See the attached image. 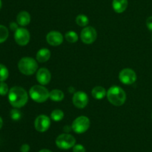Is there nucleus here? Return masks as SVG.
Returning a JSON list of instances; mask_svg holds the SVG:
<instances>
[{"label":"nucleus","mask_w":152,"mask_h":152,"mask_svg":"<svg viewBox=\"0 0 152 152\" xmlns=\"http://www.w3.org/2000/svg\"><path fill=\"white\" fill-rule=\"evenodd\" d=\"M16 21L21 26H26L31 22V15L28 12L25 10L19 12L16 16Z\"/></svg>","instance_id":"obj_14"},{"label":"nucleus","mask_w":152,"mask_h":152,"mask_svg":"<svg viewBox=\"0 0 152 152\" xmlns=\"http://www.w3.org/2000/svg\"><path fill=\"white\" fill-rule=\"evenodd\" d=\"M10 117L13 120L18 121L22 117V113H21L20 110H18V108L13 109V110H10Z\"/></svg>","instance_id":"obj_24"},{"label":"nucleus","mask_w":152,"mask_h":152,"mask_svg":"<svg viewBox=\"0 0 152 152\" xmlns=\"http://www.w3.org/2000/svg\"><path fill=\"white\" fill-rule=\"evenodd\" d=\"M97 33L94 28L92 26H86L80 33V38L86 44H91L96 40Z\"/></svg>","instance_id":"obj_7"},{"label":"nucleus","mask_w":152,"mask_h":152,"mask_svg":"<svg viewBox=\"0 0 152 152\" xmlns=\"http://www.w3.org/2000/svg\"><path fill=\"white\" fill-rule=\"evenodd\" d=\"M18 68L20 72L25 75H34L38 69V64L34 58L31 57L22 58L18 63Z\"/></svg>","instance_id":"obj_3"},{"label":"nucleus","mask_w":152,"mask_h":152,"mask_svg":"<svg viewBox=\"0 0 152 152\" xmlns=\"http://www.w3.org/2000/svg\"><path fill=\"white\" fill-rule=\"evenodd\" d=\"M29 95L31 99L37 103L45 102L50 95V92L42 85H34L30 89Z\"/></svg>","instance_id":"obj_4"},{"label":"nucleus","mask_w":152,"mask_h":152,"mask_svg":"<svg viewBox=\"0 0 152 152\" xmlns=\"http://www.w3.org/2000/svg\"><path fill=\"white\" fill-rule=\"evenodd\" d=\"M92 96L97 100H101L105 98L107 95V92L103 86H96L93 88L91 91Z\"/></svg>","instance_id":"obj_17"},{"label":"nucleus","mask_w":152,"mask_h":152,"mask_svg":"<svg viewBox=\"0 0 152 152\" xmlns=\"http://www.w3.org/2000/svg\"><path fill=\"white\" fill-rule=\"evenodd\" d=\"M71 128H71V127H69V126H68V125H66V126H65L64 127V131H65V132H69V131L70 130H71Z\"/></svg>","instance_id":"obj_30"},{"label":"nucleus","mask_w":152,"mask_h":152,"mask_svg":"<svg viewBox=\"0 0 152 152\" xmlns=\"http://www.w3.org/2000/svg\"><path fill=\"white\" fill-rule=\"evenodd\" d=\"M151 40H152V37H151Z\"/></svg>","instance_id":"obj_35"},{"label":"nucleus","mask_w":152,"mask_h":152,"mask_svg":"<svg viewBox=\"0 0 152 152\" xmlns=\"http://www.w3.org/2000/svg\"><path fill=\"white\" fill-rule=\"evenodd\" d=\"M39 152H52L50 150H48V149H42V150H40Z\"/></svg>","instance_id":"obj_31"},{"label":"nucleus","mask_w":152,"mask_h":152,"mask_svg":"<svg viewBox=\"0 0 152 152\" xmlns=\"http://www.w3.org/2000/svg\"><path fill=\"white\" fill-rule=\"evenodd\" d=\"M90 127V120L87 116H80L73 122L71 128L77 134H83L88 130Z\"/></svg>","instance_id":"obj_6"},{"label":"nucleus","mask_w":152,"mask_h":152,"mask_svg":"<svg viewBox=\"0 0 152 152\" xmlns=\"http://www.w3.org/2000/svg\"><path fill=\"white\" fill-rule=\"evenodd\" d=\"M9 75V72L7 67L0 63V82H4L7 80Z\"/></svg>","instance_id":"obj_23"},{"label":"nucleus","mask_w":152,"mask_h":152,"mask_svg":"<svg viewBox=\"0 0 152 152\" xmlns=\"http://www.w3.org/2000/svg\"><path fill=\"white\" fill-rule=\"evenodd\" d=\"M68 91H69V92H74V88L72 87V86H71V87L68 88Z\"/></svg>","instance_id":"obj_32"},{"label":"nucleus","mask_w":152,"mask_h":152,"mask_svg":"<svg viewBox=\"0 0 152 152\" xmlns=\"http://www.w3.org/2000/svg\"><path fill=\"white\" fill-rule=\"evenodd\" d=\"M88 103V96L83 91L74 92L73 96V104L76 107L80 109L85 108Z\"/></svg>","instance_id":"obj_11"},{"label":"nucleus","mask_w":152,"mask_h":152,"mask_svg":"<svg viewBox=\"0 0 152 152\" xmlns=\"http://www.w3.org/2000/svg\"><path fill=\"white\" fill-rule=\"evenodd\" d=\"M9 92L8 86L4 82H0V95H5Z\"/></svg>","instance_id":"obj_25"},{"label":"nucleus","mask_w":152,"mask_h":152,"mask_svg":"<svg viewBox=\"0 0 152 152\" xmlns=\"http://www.w3.org/2000/svg\"><path fill=\"white\" fill-rule=\"evenodd\" d=\"M107 98L114 106H121L126 102V92L118 86H112L107 91Z\"/></svg>","instance_id":"obj_2"},{"label":"nucleus","mask_w":152,"mask_h":152,"mask_svg":"<svg viewBox=\"0 0 152 152\" xmlns=\"http://www.w3.org/2000/svg\"><path fill=\"white\" fill-rule=\"evenodd\" d=\"M65 38L68 43H74L78 40V35H77V33L74 31H70L65 34Z\"/></svg>","instance_id":"obj_21"},{"label":"nucleus","mask_w":152,"mask_h":152,"mask_svg":"<svg viewBox=\"0 0 152 152\" xmlns=\"http://www.w3.org/2000/svg\"><path fill=\"white\" fill-rule=\"evenodd\" d=\"M21 152H29L30 146L28 144H23L20 148Z\"/></svg>","instance_id":"obj_28"},{"label":"nucleus","mask_w":152,"mask_h":152,"mask_svg":"<svg viewBox=\"0 0 152 152\" xmlns=\"http://www.w3.org/2000/svg\"><path fill=\"white\" fill-rule=\"evenodd\" d=\"M89 19L85 14H80L76 18V23L81 27H86L88 24Z\"/></svg>","instance_id":"obj_19"},{"label":"nucleus","mask_w":152,"mask_h":152,"mask_svg":"<svg viewBox=\"0 0 152 152\" xmlns=\"http://www.w3.org/2000/svg\"><path fill=\"white\" fill-rule=\"evenodd\" d=\"M10 28L12 30V31H16V30L18 29V23H16L14 22H12L10 24Z\"/></svg>","instance_id":"obj_29"},{"label":"nucleus","mask_w":152,"mask_h":152,"mask_svg":"<svg viewBox=\"0 0 152 152\" xmlns=\"http://www.w3.org/2000/svg\"><path fill=\"white\" fill-rule=\"evenodd\" d=\"M9 36L8 29L4 25H0V43L6 41Z\"/></svg>","instance_id":"obj_22"},{"label":"nucleus","mask_w":152,"mask_h":152,"mask_svg":"<svg viewBox=\"0 0 152 152\" xmlns=\"http://www.w3.org/2000/svg\"><path fill=\"white\" fill-rule=\"evenodd\" d=\"M64 117V113L62 110L59 109H56V110H53L50 114V118L53 119L55 122H59L62 120Z\"/></svg>","instance_id":"obj_20"},{"label":"nucleus","mask_w":152,"mask_h":152,"mask_svg":"<svg viewBox=\"0 0 152 152\" xmlns=\"http://www.w3.org/2000/svg\"><path fill=\"white\" fill-rule=\"evenodd\" d=\"M112 7L116 13H123L128 7V0H113Z\"/></svg>","instance_id":"obj_15"},{"label":"nucleus","mask_w":152,"mask_h":152,"mask_svg":"<svg viewBox=\"0 0 152 152\" xmlns=\"http://www.w3.org/2000/svg\"><path fill=\"white\" fill-rule=\"evenodd\" d=\"M2 125H3V121H2V119L1 118V116H0V129L1 128Z\"/></svg>","instance_id":"obj_33"},{"label":"nucleus","mask_w":152,"mask_h":152,"mask_svg":"<svg viewBox=\"0 0 152 152\" xmlns=\"http://www.w3.org/2000/svg\"><path fill=\"white\" fill-rule=\"evenodd\" d=\"M50 51L49 49H41L37 52V60L39 63H45L47 62L50 58Z\"/></svg>","instance_id":"obj_16"},{"label":"nucleus","mask_w":152,"mask_h":152,"mask_svg":"<svg viewBox=\"0 0 152 152\" xmlns=\"http://www.w3.org/2000/svg\"><path fill=\"white\" fill-rule=\"evenodd\" d=\"M1 4H2V3H1V0H0V9H1Z\"/></svg>","instance_id":"obj_34"},{"label":"nucleus","mask_w":152,"mask_h":152,"mask_svg":"<svg viewBox=\"0 0 152 152\" xmlns=\"http://www.w3.org/2000/svg\"><path fill=\"white\" fill-rule=\"evenodd\" d=\"M37 80L41 85H47L51 80V74L46 68H40L37 72Z\"/></svg>","instance_id":"obj_13"},{"label":"nucleus","mask_w":152,"mask_h":152,"mask_svg":"<svg viewBox=\"0 0 152 152\" xmlns=\"http://www.w3.org/2000/svg\"><path fill=\"white\" fill-rule=\"evenodd\" d=\"M56 145L59 148L62 150H68L76 145V139L74 136L69 134H62L56 139Z\"/></svg>","instance_id":"obj_5"},{"label":"nucleus","mask_w":152,"mask_h":152,"mask_svg":"<svg viewBox=\"0 0 152 152\" xmlns=\"http://www.w3.org/2000/svg\"><path fill=\"white\" fill-rule=\"evenodd\" d=\"M73 152H86V148L81 144H77L73 147Z\"/></svg>","instance_id":"obj_26"},{"label":"nucleus","mask_w":152,"mask_h":152,"mask_svg":"<svg viewBox=\"0 0 152 152\" xmlns=\"http://www.w3.org/2000/svg\"><path fill=\"white\" fill-rule=\"evenodd\" d=\"M151 118H152V115H151Z\"/></svg>","instance_id":"obj_36"},{"label":"nucleus","mask_w":152,"mask_h":152,"mask_svg":"<svg viewBox=\"0 0 152 152\" xmlns=\"http://www.w3.org/2000/svg\"><path fill=\"white\" fill-rule=\"evenodd\" d=\"M119 79L124 84L130 85L137 80V74L132 69H123L119 74Z\"/></svg>","instance_id":"obj_8"},{"label":"nucleus","mask_w":152,"mask_h":152,"mask_svg":"<svg viewBox=\"0 0 152 152\" xmlns=\"http://www.w3.org/2000/svg\"><path fill=\"white\" fill-rule=\"evenodd\" d=\"M63 35L60 32L56 31H50L46 36V40L48 43L53 46H58L61 45L63 42Z\"/></svg>","instance_id":"obj_12"},{"label":"nucleus","mask_w":152,"mask_h":152,"mask_svg":"<svg viewBox=\"0 0 152 152\" xmlns=\"http://www.w3.org/2000/svg\"><path fill=\"white\" fill-rule=\"evenodd\" d=\"M8 100L10 104L15 108H21L27 104L28 94L21 86H13L9 90Z\"/></svg>","instance_id":"obj_1"},{"label":"nucleus","mask_w":152,"mask_h":152,"mask_svg":"<svg viewBox=\"0 0 152 152\" xmlns=\"http://www.w3.org/2000/svg\"><path fill=\"white\" fill-rule=\"evenodd\" d=\"M146 26L150 31H152V16H149L146 19Z\"/></svg>","instance_id":"obj_27"},{"label":"nucleus","mask_w":152,"mask_h":152,"mask_svg":"<svg viewBox=\"0 0 152 152\" xmlns=\"http://www.w3.org/2000/svg\"><path fill=\"white\" fill-rule=\"evenodd\" d=\"M31 35L30 32L24 28H19L14 34V39L16 43L21 46H26L30 41Z\"/></svg>","instance_id":"obj_10"},{"label":"nucleus","mask_w":152,"mask_h":152,"mask_svg":"<svg viewBox=\"0 0 152 152\" xmlns=\"http://www.w3.org/2000/svg\"><path fill=\"white\" fill-rule=\"evenodd\" d=\"M50 125V119L46 115H39L34 121L35 129L39 132H45L49 129Z\"/></svg>","instance_id":"obj_9"},{"label":"nucleus","mask_w":152,"mask_h":152,"mask_svg":"<svg viewBox=\"0 0 152 152\" xmlns=\"http://www.w3.org/2000/svg\"><path fill=\"white\" fill-rule=\"evenodd\" d=\"M49 98L53 101L58 102V101H61L63 100V98H65V94L60 89H53L50 92Z\"/></svg>","instance_id":"obj_18"}]
</instances>
